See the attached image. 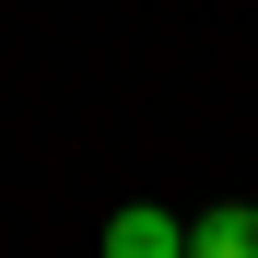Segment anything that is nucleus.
Masks as SVG:
<instances>
[{
    "label": "nucleus",
    "instance_id": "2",
    "mask_svg": "<svg viewBox=\"0 0 258 258\" xmlns=\"http://www.w3.org/2000/svg\"><path fill=\"white\" fill-rule=\"evenodd\" d=\"M188 258H258V200H223L188 223Z\"/></svg>",
    "mask_w": 258,
    "mask_h": 258
},
{
    "label": "nucleus",
    "instance_id": "1",
    "mask_svg": "<svg viewBox=\"0 0 258 258\" xmlns=\"http://www.w3.org/2000/svg\"><path fill=\"white\" fill-rule=\"evenodd\" d=\"M106 258H188V223L129 200V211H106Z\"/></svg>",
    "mask_w": 258,
    "mask_h": 258
}]
</instances>
